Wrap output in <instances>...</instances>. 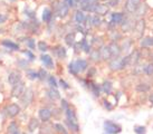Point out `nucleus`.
<instances>
[{"label":"nucleus","instance_id":"obj_1","mask_svg":"<svg viewBox=\"0 0 153 134\" xmlns=\"http://www.w3.org/2000/svg\"><path fill=\"white\" fill-rule=\"evenodd\" d=\"M35 96H36V92L35 88L33 86H27L25 89V92L22 93V95L19 97L18 100V104L22 106V109H29L33 105L35 100Z\"/></svg>","mask_w":153,"mask_h":134},{"label":"nucleus","instance_id":"obj_2","mask_svg":"<svg viewBox=\"0 0 153 134\" xmlns=\"http://www.w3.org/2000/svg\"><path fill=\"white\" fill-rule=\"evenodd\" d=\"M22 106L18 104L17 102H10L6 105L2 109V114L4 115L6 118H9V120H15L17 118L20 114H22Z\"/></svg>","mask_w":153,"mask_h":134},{"label":"nucleus","instance_id":"obj_3","mask_svg":"<svg viewBox=\"0 0 153 134\" xmlns=\"http://www.w3.org/2000/svg\"><path fill=\"white\" fill-rule=\"evenodd\" d=\"M126 66H128V56H123V57H116L110 60L108 67L111 71H119L124 69Z\"/></svg>","mask_w":153,"mask_h":134},{"label":"nucleus","instance_id":"obj_4","mask_svg":"<svg viewBox=\"0 0 153 134\" xmlns=\"http://www.w3.org/2000/svg\"><path fill=\"white\" fill-rule=\"evenodd\" d=\"M0 46L4 47V49L9 50V51H15V53L16 51L20 53V50H22L20 44L13 40V39H10V38H2L0 40Z\"/></svg>","mask_w":153,"mask_h":134},{"label":"nucleus","instance_id":"obj_5","mask_svg":"<svg viewBox=\"0 0 153 134\" xmlns=\"http://www.w3.org/2000/svg\"><path fill=\"white\" fill-rule=\"evenodd\" d=\"M22 80H24V73L22 71L17 69V68L10 71L8 73V75H7V83H8L10 87L13 86V85H16L19 82H22Z\"/></svg>","mask_w":153,"mask_h":134},{"label":"nucleus","instance_id":"obj_6","mask_svg":"<svg viewBox=\"0 0 153 134\" xmlns=\"http://www.w3.org/2000/svg\"><path fill=\"white\" fill-rule=\"evenodd\" d=\"M26 87H27V85H26L25 80H22V82L17 83L16 85L11 86V89H10V93H9V96H10V98L19 100V97L22 96V93L25 92Z\"/></svg>","mask_w":153,"mask_h":134},{"label":"nucleus","instance_id":"obj_7","mask_svg":"<svg viewBox=\"0 0 153 134\" xmlns=\"http://www.w3.org/2000/svg\"><path fill=\"white\" fill-rule=\"evenodd\" d=\"M103 126H104V131L106 134H119L122 131V127L117 123L111 121V120H106L104 122Z\"/></svg>","mask_w":153,"mask_h":134},{"label":"nucleus","instance_id":"obj_8","mask_svg":"<svg viewBox=\"0 0 153 134\" xmlns=\"http://www.w3.org/2000/svg\"><path fill=\"white\" fill-rule=\"evenodd\" d=\"M98 2H100L98 0H81L78 6H79L81 10H83L84 13H94V9H95Z\"/></svg>","mask_w":153,"mask_h":134},{"label":"nucleus","instance_id":"obj_9","mask_svg":"<svg viewBox=\"0 0 153 134\" xmlns=\"http://www.w3.org/2000/svg\"><path fill=\"white\" fill-rule=\"evenodd\" d=\"M40 124H42V122L39 121L38 117L31 116L28 120V123H27V126H26V132L28 134H34L36 131L39 130Z\"/></svg>","mask_w":153,"mask_h":134},{"label":"nucleus","instance_id":"obj_10","mask_svg":"<svg viewBox=\"0 0 153 134\" xmlns=\"http://www.w3.org/2000/svg\"><path fill=\"white\" fill-rule=\"evenodd\" d=\"M39 59H40V62L43 64V66L46 68L47 71H53V69H55V62H54V58H53V56L49 54H42L39 56Z\"/></svg>","mask_w":153,"mask_h":134},{"label":"nucleus","instance_id":"obj_11","mask_svg":"<svg viewBox=\"0 0 153 134\" xmlns=\"http://www.w3.org/2000/svg\"><path fill=\"white\" fill-rule=\"evenodd\" d=\"M51 117H53V111L49 107H40L38 109V118L42 123H47L51 122Z\"/></svg>","mask_w":153,"mask_h":134},{"label":"nucleus","instance_id":"obj_12","mask_svg":"<svg viewBox=\"0 0 153 134\" xmlns=\"http://www.w3.org/2000/svg\"><path fill=\"white\" fill-rule=\"evenodd\" d=\"M68 13H69V8L64 4V1H62V2H59L56 6V9L55 11H54V16L58 17L60 19H64L65 17L68 16Z\"/></svg>","mask_w":153,"mask_h":134},{"label":"nucleus","instance_id":"obj_13","mask_svg":"<svg viewBox=\"0 0 153 134\" xmlns=\"http://www.w3.org/2000/svg\"><path fill=\"white\" fill-rule=\"evenodd\" d=\"M51 51H53V55L55 56L56 58L60 59V60H63V59H65L67 57V49L64 46H62V45L54 46Z\"/></svg>","mask_w":153,"mask_h":134},{"label":"nucleus","instance_id":"obj_14","mask_svg":"<svg viewBox=\"0 0 153 134\" xmlns=\"http://www.w3.org/2000/svg\"><path fill=\"white\" fill-rule=\"evenodd\" d=\"M124 19V13H111V20L108 26L110 27H116L122 24Z\"/></svg>","mask_w":153,"mask_h":134},{"label":"nucleus","instance_id":"obj_15","mask_svg":"<svg viewBox=\"0 0 153 134\" xmlns=\"http://www.w3.org/2000/svg\"><path fill=\"white\" fill-rule=\"evenodd\" d=\"M53 18H54V11L51 7H45L43 9V13H42V21L44 24L48 25L49 22L53 21Z\"/></svg>","mask_w":153,"mask_h":134},{"label":"nucleus","instance_id":"obj_16","mask_svg":"<svg viewBox=\"0 0 153 134\" xmlns=\"http://www.w3.org/2000/svg\"><path fill=\"white\" fill-rule=\"evenodd\" d=\"M20 123L16 120H10L6 126V133L7 134H15L16 132L20 131Z\"/></svg>","mask_w":153,"mask_h":134},{"label":"nucleus","instance_id":"obj_17","mask_svg":"<svg viewBox=\"0 0 153 134\" xmlns=\"http://www.w3.org/2000/svg\"><path fill=\"white\" fill-rule=\"evenodd\" d=\"M74 64H75V67L77 69V73L78 74H82L84 71H87L88 68V62L84 58H77L74 60Z\"/></svg>","mask_w":153,"mask_h":134},{"label":"nucleus","instance_id":"obj_18","mask_svg":"<svg viewBox=\"0 0 153 134\" xmlns=\"http://www.w3.org/2000/svg\"><path fill=\"white\" fill-rule=\"evenodd\" d=\"M15 64H16V68H17V69H19V71H25L29 68L31 63H30L27 58L18 57V58H16V60H15Z\"/></svg>","mask_w":153,"mask_h":134},{"label":"nucleus","instance_id":"obj_19","mask_svg":"<svg viewBox=\"0 0 153 134\" xmlns=\"http://www.w3.org/2000/svg\"><path fill=\"white\" fill-rule=\"evenodd\" d=\"M141 6V0H126L125 1V9L130 13H135Z\"/></svg>","mask_w":153,"mask_h":134},{"label":"nucleus","instance_id":"obj_20","mask_svg":"<svg viewBox=\"0 0 153 134\" xmlns=\"http://www.w3.org/2000/svg\"><path fill=\"white\" fill-rule=\"evenodd\" d=\"M110 11V7L105 4H101V2H98L96 4V7L94 9V13L95 15H97V16H106L107 13Z\"/></svg>","mask_w":153,"mask_h":134},{"label":"nucleus","instance_id":"obj_21","mask_svg":"<svg viewBox=\"0 0 153 134\" xmlns=\"http://www.w3.org/2000/svg\"><path fill=\"white\" fill-rule=\"evenodd\" d=\"M46 96L51 100V102H56V100H60L62 96H60V93L58 91V88L49 87V89L46 91Z\"/></svg>","mask_w":153,"mask_h":134},{"label":"nucleus","instance_id":"obj_22","mask_svg":"<svg viewBox=\"0 0 153 134\" xmlns=\"http://www.w3.org/2000/svg\"><path fill=\"white\" fill-rule=\"evenodd\" d=\"M24 73H25L24 76H25L28 80H30V82H36V80H38V71H37L36 68L29 67V68H28L27 71H24Z\"/></svg>","mask_w":153,"mask_h":134},{"label":"nucleus","instance_id":"obj_23","mask_svg":"<svg viewBox=\"0 0 153 134\" xmlns=\"http://www.w3.org/2000/svg\"><path fill=\"white\" fill-rule=\"evenodd\" d=\"M100 49V54H101V58L102 60H105V62H110L112 59V54H111V50L108 45H103L102 47L98 48Z\"/></svg>","mask_w":153,"mask_h":134},{"label":"nucleus","instance_id":"obj_24","mask_svg":"<svg viewBox=\"0 0 153 134\" xmlns=\"http://www.w3.org/2000/svg\"><path fill=\"white\" fill-rule=\"evenodd\" d=\"M108 47H110L111 54H112V59L119 57L120 54L122 53V49H121V46L116 42H112L111 44H108Z\"/></svg>","mask_w":153,"mask_h":134},{"label":"nucleus","instance_id":"obj_25","mask_svg":"<svg viewBox=\"0 0 153 134\" xmlns=\"http://www.w3.org/2000/svg\"><path fill=\"white\" fill-rule=\"evenodd\" d=\"M54 132H55V131H54L53 123L47 122V123H42V124H40L39 134H53Z\"/></svg>","mask_w":153,"mask_h":134},{"label":"nucleus","instance_id":"obj_26","mask_svg":"<svg viewBox=\"0 0 153 134\" xmlns=\"http://www.w3.org/2000/svg\"><path fill=\"white\" fill-rule=\"evenodd\" d=\"M87 87L91 89V92L93 93V95L95 97H100L101 96V92H102V87H101V85H97V84L93 83V82H87Z\"/></svg>","mask_w":153,"mask_h":134},{"label":"nucleus","instance_id":"obj_27","mask_svg":"<svg viewBox=\"0 0 153 134\" xmlns=\"http://www.w3.org/2000/svg\"><path fill=\"white\" fill-rule=\"evenodd\" d=\"M74 19H75V22L78 24V25H84L86 19V13L83 10L78 9V10H76L75 15H74Z\"/></svg>","mask_w":153,"mask_h":134},{"label":"nucleus","instance_id":"obj_28","mask_svg":"<svg viewBox=\"0 0 153 134\" xmlns=\"http://www.w3.org/2000/svg\"><path fill=\"white\" fill-rule=\"evenodd\" d=\"M65 124L67 126V130L72 131L74 133H78L79 132V125H78V122L76 121H69V120H66L65 118Z\"/></svg>","mask_w":153,"mask_h":134},{"label":"nucleus","instance_id":"obj_29","mask_svg":"<svg viewBox=\"0 0 153 134\" xmlns=\"http://www.w3.org/2000/svg\"><path fill=\"white\" fill-rule=\"evenodd\" d=\"M20 53H22V55H25V57L29 60L30 63H34L35 60H36V58H37V56H36V54H35V51L28 49V48L22 49L20 50Z\"/></svg>","mask_w":153,"mask_h":134},{"label":"nucleus","instance_id":"obj_30","mask_svg":"<svg viewBox=\"0 0 153 134\" xmlns=\"http://www.w3.org/2000/svg\"><path fill=\"white\" fill-rule=\"evenodd\" d=\"M64 42L68 47H73L76 42V38H75V34L74 33H68L64 37Z\"/></svg>","mask_w":153,"mask_h":134},{"label":"nucleus","instance_id":"obj_31","mask_svg":"<svg viewBox=\"0 0 153 134\" xmlns=\"http://www.w3.org/2000/svg\"><path fill=\"white\" fill-rule=\"evenodd\" d=\"M134 22L131 20V19H128V18H125L124 17V19H123V21H122V24H121V28L123 30H125V31H128V30H131L133 27H134Z\"/></svg>","mask_w":153,"mask_h":134},{"label":"nucleus","instance_id":"obj_32","mask_svg":"<svg viewBox=\"0 0 153 134\" xmlns=\"http://www.w3.org/2000/svg\"><path fill=\"white\" fill-rule=\"evenodd\" d=\"M37 50H39L42 54H45L47 53L48 50H49V45H48V42L46 40H38L37 42Z\"/></svg>","mask_w":153,"mask_h":134},{"label":"nucleus","instance_id":"obj_33","mask_svg":"<svg viewBox=\"0 0 153 134\" xmlns=\"http://www.w3.org/2000/svg\"><path fill=\"white\" fill-rule=\"evenodd\" d=\"M89 59L94 62V63H98L101 60V54H100V49L98 48H95V49H92L91 53H89Z\"/></svg>","mask_w":153,"mask_h":134},{"label":"nucleus","instance_id":"obj_34","mask_svg":"<svg viewBox=\"0 0 153 134\" xmlns=\"http://www.w3.org/2000/svg\"><path fill=\"white\" fill-rule=\"evenodd\" d=\"M101 87H102V92L104 93V94L110 95L111 93H112V91H113V84H112V82H110V80H105V82L101 85Z\"/></svg>","mask_w":153,"mask_h":134},{"label":"nucleus","instance_id":"obj_35","mask_svg":"<svg viewBox=\"0 0 153 134\" xmlns=\"http://www.w3.org/2000/svg\"><path fill=\"white\" fill-rule=\"evenodd\" d=\"M37 71H38V80L39 82H45V80H47L49 74H48V71H47L46 68H45V67H39Z\"/></svg>","mask_w":153,"mask_h":134},{"label":"nucleus","instance_id":"obj_36","mask_svg":"<svg viewBox=\"0 0 153 134\" xmlns=\"http://www.w3.org/2000/svg\"><path fill=\"white\" fill-rule=\"evenodd\" d=\"M79 42H81L82 50H83L85 54H89V53H91V50H92V45H91V42H89L86 38H83Z\"/></svg>","mask_w":153,"mask_h":134},{"label":"nucleus","instance_id":"obj_37","mask_svg":"<svg viewBox=\"0 0 153 134\" xmlns=\"http://www.w3.org/2000/svg\"><path fill=\"white\" fill-rule=\"evenodd\" d=\"M143 30H144V20L141 19V20H139L135 25H134V27H133V31H135L137 36H141L142 33H143Z\"/></svg>","mask_w":153,"mask_h":134},{"label":"nucleus","instance_id":"obj_38","mask_svg":"<svg viewBox=\"0 0 153 134\" xmlns=\"http://www.w3.org/2000/svg\"><path fill=\"white\" fill-rule=\"evenodd\" d=\"M24 15L27 17L28 20H34V19H37V16H36V10L31 9L30 7H27V8L24 10Z\"/></svg>","mask_w":153,"mask_h":134},{"label":"nucleus","instance_id":"obj_39","mask_svg":"<svg viewBox=\"0 0 153 134\" xmlns=\"http://www.w3.org/2000/svg\"><path fill=\"white\" fill-rule=\"evenodd\" d=\"M65 113V117H66V120H69V121H76V122H78L77 121V115H76V112L74 111L73 109H66L64 112Z\"/></svg>","mask_w":153,"mask_h":134},{"label":"nucleus","instance_id":"obj_40","mask_svg":"<svg viewBox=\"0 0 153 134\" xmlns=\"http://www.w3.org/2000/svg\"><path fill=\"white\" fill-rule=\"evenodd\" d=\"M53 126H54V131L58 134H68L67 129L65 127L62 123H53Z\"/></svg>","mask_w":153,"mask_h":134},{"label":"nucleus","instance_id":"obj_41","mask_svg":"<svg viewBox=\"0 0 153 134\" xmlns=\"http://www.w3.org/2000/svg\"><path fill=\"white\" fill-rule=\"evenodd\" d=\"M139 59H140V53L133 51L131 55H128V65H134L139 62Z\"/></svg>","mask_w":153,"mask_h":134},{"label":"nucleus","instance_id":"obj_42","mask_svg":"<svg viewBox=\"0 0 153 134\" xmlns=\"http://www.w3.org/2000/svg\"><path fill=\"white\" fill-rule=\"evenodd\" d=\"M48 85H49V87H54V88H58V80H56V77L54 75H49L48 76V78L46 80Z\"/></svg>","mask_w":153,"mask_h":134},{"label":"nucleus","instance_id":"obj_43","mask_svg":"<svg viewBox=\"0 0 153 134\" xmlns=\"http://www.w3.org/2000/svg\"><path fill=\"white\" fill-rule=\"evenodd\" d=\"M101 24H102V19H101V17L97 16V15L92 16V27L97 28V27L101 26Z\"/></svg>","mask_w":153,"mask_h":134},{"label":"nucleus","instance_id":"obj_44","mask_svg":"<svg viewBox=\"0 0 153 134\" xmlns=\"http://www.w3.org/2000/svg\"><path fill=\"white\" fill-rule=\"evenodd\" d=\"M141 46L142 47H151L153 46V37H146L141 40Z\"/></svg>","mask_w":153,"mask_h":134},{"label":"nucleus","instance_id":"obj_45","mask_svg":"<svg viewBox=\"0 0 153 134\" xmlns=\"http://www.w3.org/2000/svg\"><path fill=\"white\" fill-rule=\"evenodd\" d=\"M68 71H69V74H72L73 76H78V75H79V74L77 73V69H76V67H75L74 60H72L71 63L68 64Z\"/></svg>","mask_w":153,"mask_h":134},{"label":"nucleus","instance_id":"obj_46","mask_svg":"<svg viewBox=\"0 0 153 134\" xmlns=\"http://www.w3.org/2000/svg\"><path fill=\"white\" fill-rule=\"evenodd\" d=\"M9 20V15L6 13H0V27L6 25Z\"/></svg>","mask_w":153,"mask_h":134},{"label":"nucleus","instance_id":"obj_47","mask_svg":"<svg viewBox=\"0 0 153 134\" xmlns=\"http://www.w3.org/2000/svg\"><path fill=\"white\" fill-rule=\"evenodd\" d=\"M71 107L69 106V103H68L67 100H65V98H60V109L63 111V112H65L66 109H68Z\"/></svg>","mask_w":153,"mask_h":134},{"label":"nucleus","instance_id":"obj_48","mask_svg":"<svg viewBox=\"0 0 153 134\" xmlns=\"http://www.w3.org/2000/svg\"><path fill=\"white\" fill-rule=\"evenodd\" d=\"M149 88V85H146V84H139L136 86V91L137 92H148Z\"/></svg>","mask_w":153,"mask_h":134},{"label":"nucleus","instance_id":"obj_49","mask_svg":"<svg viewBox=\"0 0 153 134\" xmlns=\"http://www.w3.org/2000/svg\"><path fill=\"white\" fill-rule=\"evenodd\" d=\"M58 85H59L63 89H69V88H71V85H69L65 80H63V78H60V80H58Z\"/></svg>","mask_w":153,"mask_h":134},{"label":"nucleus","instance_id":"obj_50","mask_svg":"<svg viewBox=\"0 0 153 134\" xmlns=\"http://www.w3.org/2000/svg\"><path fill=\"white\" fill-rule=\"evenodd\" d=\"M63 1H64V4H66L69 9H74L77 7V4L74 0H63Z\"/></svg>","mask_w":153,"mask_h":134},{"label":"nucleus","instance_id":"obj_51","mask_svg":"<svg viewBox=\"0 0 153 134\" xmlns=\"http://www.w3.org/2000/svg\"><path fill=\"white\" fill-rule=\"evenodd\" d=\"M143 71L146 75H153V64H148Z\"/></svg>","mask_w":153,"mask_h":134},{"label":"nucleus","instance_id":"obj_52","mask_svg":"<svg viewBox=\"0 0 153 134\" xmlns=\"http://www.w3.org/2000/svg\"><path fill=\"white\" fill-rule=\"evenodd\" d=\"M103 106H104V109H107V111H112V109H113V105L111 104L107 100H103Z\"/></svg>","mask_w":153,"mask_h":134},{"label":"nucleus","instance_id":"obj_53","mask_svg":"<svg viewBox=\"0 0 153 134\" xmlns=\"http://www.w3.org/2000/svg\"><path fill=\"white\" fill-rule=\"evenodd\" d=\"M134 132L136 134H143L145 132V127L144 126H135L134 127Z\"/></svg>","mask_w":153,"mask_h":134},{"label":"nucleus","instance_id":"obj_54","mask_svg":"<svg viewBox=\"0 0 153 134\" xmlns=\"http://www.w3.org/2000/svg\"><path fill=\"white\" fill-rule=\"evenodd\" d=\"M119 2H120V0H110L106 4L111 8V7H116V6L119 4Z\"/></svg>","mask_w":153,"mask_h":134},{"label":"nucleus","instance_id":"obj_55","mask_svg":"<svg viewBox=\"0 0 153 134\" xmlns=\"http://www.w3.org/2000/svg\"><path fill=\"white\" fill-rule=\"evenodd\" d=\"M95 73H96V69H95L94 67H89V71H88V73H87V76H88V77H93V76L95 75Z\"/></svg>","mask_w":153,"mask_h":134},{"label":"nucleus","instance_id":"obj_56","mask_svg":"<svg viewBox=\"0 0 153 134\" xmlns=\"http://www.w3.org/2000/svg\"><path fill=\"white\" fill-rule=\"evenodd\" d=\"M150 102H151V103L153 104V94L151 95V96H150Z\"/></svg>","mask_w":153,"mask_h":134},{"label":"nucleus","instance_id":"obj_57","mask_svg":"<svg viewBox=\"0 0 153 134\" xmlns=\"http://www.w3.org/2000/svg\"><path fill=\"white\" fill-rule=\"evenodd\" d=\"M22 133H24V132H22V130H20V131H18V132H16L15 134H22Z\"/></svg>","mask_w":153,"mask_h":134},{"label":"nucleus","instance_id":"obj_58","mask_svg":"<svg viewBox=\"0 0 153 134\" xmlns=\"http://www.w3.org/2000/svg\"><path fill=\"white\" fill-rule=\"evenodd\" d=\"M1 34H4V29H2L1 27H0V35H1Z\"/></svg>","mask_w":153,"mask_h":134},{"label":"nucleus","instance_id":"obj_59","mask_svg":"<svg viewBox=\"0 0 153 134\" xmlns=\"http://www.w3.org/2000/svg\"><path fill=\"white\" fill-rule=\"evenodd\" d=\"M74 1H75V2L77 4V6H78V4H79V1H81V0H74Z\"/></svg>","mask_w":153,"mask_h":134},{"label":"nucleus","instance_id":"obj_60","mask_svg":"<svg viewBox=\"0 0 153 134\" xmlns=\"http://www.w3.org/2000/svg\"><path fill=\"white\" fill-rule=\"evenodd\" d=\"M103 1H105V2H108V1H110V0H103Z\"/></svg>","mask_w":153,"mask_h":134},{"label":"nucleus","instance_id":"obj_61","mask_svg":"<svg viewBox=\"0 0 153 134\" xmlns=\"http://www.w3.org/2000/svg\"><path fill=\"white\" fill-rule=\"evenodd\" d=\"M22 134H28V133H27V132H24V133H22Z\"/></svg>","mask_w":153,"mask_h":134},{"label":"nucleus","instance_id":"obj_62","mask_svg":"<svg viewBox=\"0 0 153 134\" xmlns=\"http://www.w3.org/2000/svg\"><path fill=\"white\" fill-rule=\"evenodd\" d=\"M0 63H1V59H0Z\"/></svg>","mask_w":153,"mask_h":134},{"label":"nucleus","instance_id":"obj_63","mask_svg":"<svg viewBox=\"0 0 153 134\" xmlns=\"http://www.w3.org/2000/svg\"><path fill=\"white\" fill-rule=\"evenodd\" d=\"M105 134H106V133H105Z\"/></svg>","mask_w":153,"mask_h":134}]
</instances>
